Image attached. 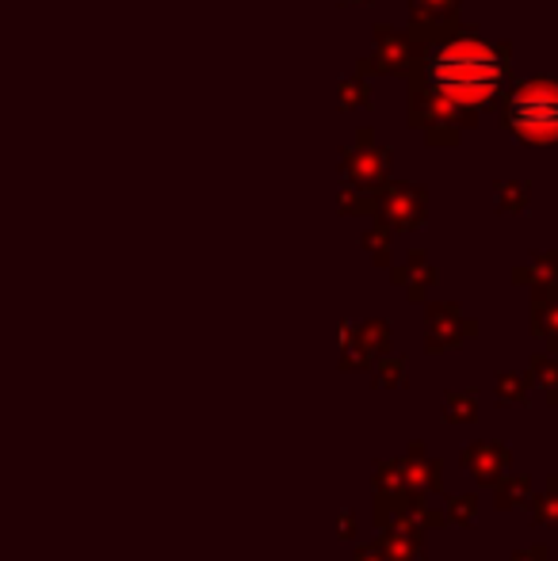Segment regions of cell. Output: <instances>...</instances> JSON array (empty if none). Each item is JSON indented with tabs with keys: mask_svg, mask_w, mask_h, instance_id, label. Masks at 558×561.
Wrapping results in <instances>:
<instances>
[{
	"mask_svg": "<svg viewBox=\"0 0 558 561\" xmlns=\"http://www.w3.org/2000/svg\"><path fill=\"white\" fill-rule=\"evenodd\" d=\"M429 81L452 104H486L501 84V58L482 43H452L432 58Z\"/></svg>",
	"mask_w": 558,
	"mask_h": 561,
	"instance_id": "cell-1",
	"label": "cell"
},
{
	"mask_svg": "<svg viewBox=\"0 0 558 561\" xmlns=\"http://www.w3.org/2000/svg\"><path fill=\"white\" fill-rule=\"evenodd\" d=\"M509 126L528 141H555L558 138V89L551 84H532L521 89L509 104Z\"/></svg>",
	"mask_w": 558,
	"mask_h": 561,
	"instance_id": "cell-2",
	"label": "cell"
},
{
	"mask_svg": "<svg viewBox=\"0 0 558 561\" xmlns=\"http://www.w3.org/2000/svg\"><path fill=\"white\" fill-rule=\"evenodd\" d=\"M447 409H452V421H470L475 416V401H447Z\"/></svg>",
	"mask_w": 558,
	"mask_h": 561,
	"instance_id": "cell-3",
	"label": "cell"
}]
</instances>
